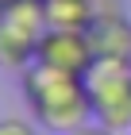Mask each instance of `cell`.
Wrapping results in <instances>:
<instances>
[{
  "mask_svg": "<svg viewBox=\"0 0 131 135\" xmlns=\"http://www.w3.org/2000/svg\"><path fill=\"white\" fill-rule=\"evenodd\" d=\"M23 97H27L35 124L54 135H70L77 127L93 124V97H89L85 77L58 73V70L31 62L23 70Z\"/></svg>",
  "mask_w": 131,
  "mask_h": 135,
  "instance_id": "obj_1",
  "label": "cell"
},
{
  "mask_svg": "<svg viewBox=\"0 0 131 135\" xmlns=\"http://www.w3.org/2000/svg\"><path fill=\"white\" fill-rule=\"evenodd\" d=\"M93 97V120L112 131L131 127V62L123 58H96L85 73Z\"/></svg>",
  "mask_w": 131,
  "mask_h": 135,
  "instance_id": "obj_2",
  "label": "cell"
},
{
  "mask_svg": "<svg viewBox=\"0 0 131 135\" xmlns=\"http://www.w3.org/2000/svg\"><path fill=\"white\" fill-rule=\"evenodd\" d=\"M35 62L58 73L85 77L96 62V50L89 42V31H70V27H46L35 46Z\"/></svg>",
  "mask_w": 131,
  "mask_h": 135,
  "instance_id": "obj_3",
  "label": "cell"
},
{
  "mask_svg": "<svg viewBox=\"0 0 131 135\" xmlns=\"http://www.w3.org/2000/svg\"><path fill=\"white\" fill-rule=\"evenodd\" d=\"M89 42L96 50V58H123V62H131V20L120 8V0L96 4V16L89 23Z\"/></svg>",
  "mask_w": 131,
  "mask_h": 135,
  "instance_id": "obj_4",
  "label": "cell"
},
{
  "mask_svg": "<svg viewBox=\"0 0 131 135\" xmlns=\"http://www.w3.org/2000/svg\"><path fill=\"white\" fill-rule=\"evenodd\" d=\"M35 46H39V35L23 31L12 20H0V66L4 70H27L35 62Z\"/></svg>",
  "mask_w": 131,
  "mask_h": 135,
  "instance_id": "obj_5",
  "label": "cell"
},
{
  "mask_svg": "<svg viewBox=\"0 0 131 135\" xmlns=\"http://www.w3.org/2000/svg\"><path fill=\"white\" fill-rule=\"evenodd\" d=\"M93 16H96V8H93L89 0H46V23H50V27L89 31Z\"/></svg>",
  "mask_w": 131,
  "mask_h": 135,
  "instance_id": "obj_6",
  "label": "cell"
},
{
  "mask_svg": "<svg viewBox=\"0 0 131 135\" xmlns=\"http://www.w3.org/2000/svg\"><path fill=\"white\" fill-rule=\"evenodd\" d=\"M0 135H39V127L23 120V116H4L0 120Z\"/></svg>",
  "mask_w": 131,
  "mask_h": 135,
  "instance_id": "obj_7",
  "label": "cell"
},
{
  "mask_svg": "<svg viewBox=\"0 0 131 135\" xmlns=\"http://www.w3.org/2000/svg\"><path fill=\"white\" fill-rule=\"evenodd\" d=\"M70 135H120V131H112V127H104V124H85V127H77V131H70Z\"/></svg>",
  "mask_w": 131,
  "mask_h": 135,
  "instance_id": "obj_8",
  "label": "cell"
},
{
  "mask_svg": "<svg viewBox=\"0 0 131 135\" xmlns=\"http://www.w3.org/2000/svg\"><path fill=\"white\" fill-rule=\"evenodd\" d=\"M89 4H93V8H96V4H104V0H89Z\"/></svg>",
  "mask_w": 131,
  "mask_h": 135,
  "instance_id": "obj_9",
  "label": "cell"
}]
</instances>
